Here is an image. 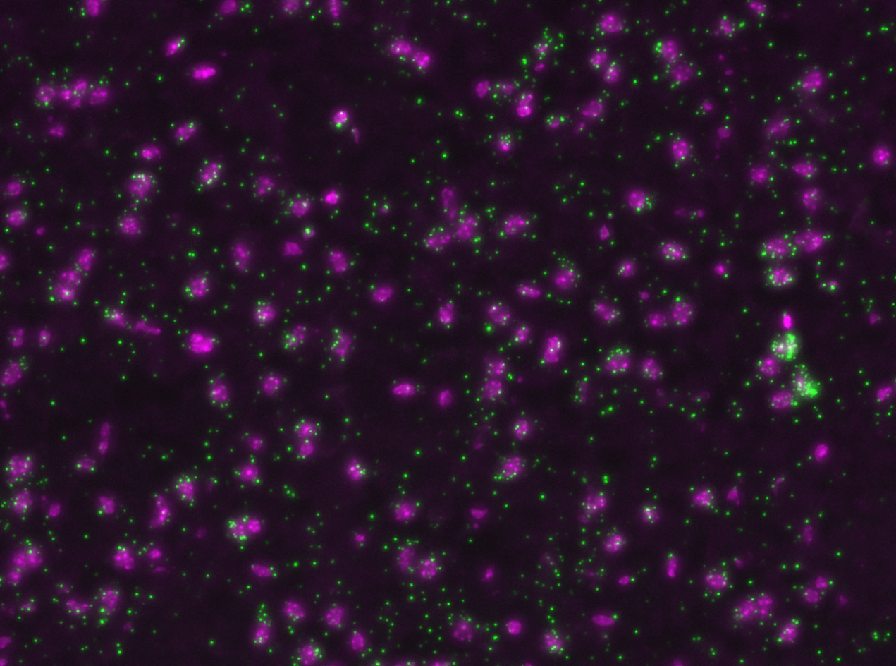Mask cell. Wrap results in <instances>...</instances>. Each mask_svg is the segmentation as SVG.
<instances>
[{
    "instance_id": "obj_1",
    "label": "cell",
    "mask_w": 896,
    "mask_h": 666,
    "mask_svg": "<svg viewBox=\"0 0 896 666\" xmlns=\"http://www.w3.org/2000/svg\"><path fill=\"white\" fill-rule=\"evenodd\" d=\"M800 252L795 240L788 235L772 236L761 243L759 256L764 260L783 261L795 258Z\"/></svg>"
},
{
    "instance_id": "obj_2",
    "label": "cell",
    "mask_w": 896,
    "mask_h": 666,
    "mask_svg": "<svg viewBox=\"0 0 896 666\" xmlns=\"http://www.w3.org/2000/svg\"><path fill=\"white\" fill-rule=\"evenodd\" d=\"M792 385L794 393L802 399H816L821 393V385L812 377L808 368L804 365H797L792 376Z\"/></svg>"
},
{
    "instance_id": "obj_3",
    "label": "cell",
    "mask_w": 896,
    "mask_h": 666,
    "mask_svg": "<svg viewBox=\"0 0 896 666\" xmlns=\"http://www.w3.org/2000/svg\"><path fill=\"white\" fill-rule=\"evenodd\" d=\"M799 351V339L797 334L792 332L780 334L771 345L772 356L778 358L779 361H792L796 359Z\"/></svg>"
},
{
    "instance_id": "obj_4",
    "label": "cell",
    "mask_w": 896,
    "mask_h": 666,
    "mask_svg": "<svg viewBox=\"0 0 896 666\" xmlns=\"http://www.w3.org/2000/svg\"><path fill=\"white\" fill-rule=\"evenodd\" d=\"M765 280L773 289H787L797 282L796 272L783 265H774L765 271Z\"/></svg>"
},
{
    "instance_id": "obj_5",
    "label": "cell",
    "mask_w": 896,
    "mask_h": 666,
    "mask_svg": "<svg viewBox=\"0 0 896 666\" xmlns=\"http://www.w3.org/2000/svg\"><path fill=\"white\" fill-rule=\"evenodd\" d=\"M799 398L794 393L782 391L775 393L771 400V406L778 410L796 408L799 406Z\"/></svg>"
},
{
    "instance_id": "obj_6",
    "label": "cell",
    "mask_w": 896,
    "mask_h": 666,
    "mask_svg": "<svg viewBox=\"0 0 896 666\" xmlns=\"http://www.w3.org/2000/svg\"><path fill=\"white\" fill-rule=\"evenodd\" d=\"M249 525L250 523L247 518L232 520V521L228 522V533L235 540L240 542L247 540L250 536V533H252Z\"/></svg>"
},
{
    "instance_id": "obj_7",
    "label": "cell",
    "mask_w": 896,
    "mask_h": 666,
    "mask_svg": "<svg viewBox=\"0 0 896 666\" xmlns=\"http://www.w3.org/2000/svg\"><path fill=\"white\" fill-rule=\"evenodd\" d=\"M757 370L765 377L771 378L780 373L781 371V363L775 356H767L757 362Z\"/></svg>"
}]
</instances>
